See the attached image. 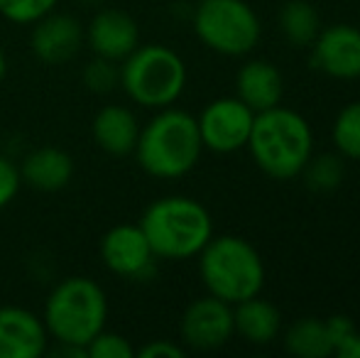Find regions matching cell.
Wrapping results in <instances>:
<instances>
[{"label":"cell","instance_id":"obj_1","mask_svg":"<svg viewBox=\"0 0 360 358\" xmlns=\"http://www.w3.org/2000/svg\"><path fill=\"white\" fill-rule=\"evenodd\" d=\"M245 148L267 177L294 179L314 155V130L302 113L280 103L255 113Z\"/></svg>","mask_w":360,"mask_h":358},{"label":"cell","instance_id":"obj_2","mask_svg":"<svg viewBox=\"0 0 360 358\" xmlns=\"http://www.w3.org/2000/svg\"><path fill=\"white\" fill-rule=\"evenodd\" d=\"M135 158L147 174L157 179H179L196 167L204 143L199 123L181 108H160V113L140 128Z\"/></svg>","mask_w":360,"mask_h":358},{"label":"cell","instance_id":"obj_3","mask_svg":"<svg viewBox=\"0 0 360 358\" xmlns=\"http://www.w3.org/2000/svg\"><path fill=\"white\" fill-rule=\"evenodd\" d=\"M140 229L155 258L186 260L211 241L214 221L209 209L191 196H162L147 206Z\"/></svg>","mask_w":360,"mask_h":358},{"label":"cell","instance_id":"obj_4","mask_svg":"<svg viewBox=\"0 0 360 358\" xmlns=\"http://www.w3.org/2000/svg\"><path fill=\"white\" fill-rule=\"evenodd\" d=\"M199 275L209 295L228 305L260 295L265 287V263L243 236H211L199 253Z\"/></svg>","mask_w":360,"mask_h":358},{"label":"cell","instance_id":"obj_5","mask_svg":"<svg viewBox=\"0 0 360 358\" xmlns=\"http://www.w3.org/2000/svg\"><path fill=\"white\" fill-rule=\"evenodd\" d=\"M108 300L91 277H67L52 290L44 305V326L57 344L86 349L98 331L105 329Z\"/></svg>","mask_w":360,"mask_h":358},{"label":"cell","instance_id":"obj_6","mask_svg":"<svg viewBox=\"0 0 360 358\" xmlns=\"http://www.w3.org/2000/svg\"><path fill=\"white\" fill-rule=\"evenodd\" d=\"M120 87L145 108H167L186 89V64L165 44H138L120 64Z\"/></svg>","mask_w":360,"mask_h":358},{"label":"cell","instance_id":"obj_7","mask_svg":"<svg viewBox=\"0 0 360 358\" xmlns=\"http://www.w3.org/2000/svg\"><path fill=\"white\" fill-rule=\"evenodd\" d=\"M191 20L196 37L223 57H245L262 34L260 18L245 0H199Z\"/></svg>","mask_w":360,"mask_h":358},{"label":"cell","instance_id":"obj_8","mask_svg":"<svg viewBox=\"0 0 360 358\" xmlns=\"http://www.w3.org/2000/svg\"><path fill=\"white\" fill-rule=\"evenodd\" d=\"M196 123L204 148L218 155H231L248 145L255 123V110L248 108L238 96H223L201 110Z\"/></svg>","mask_w":360,"mask_h":358},{"label":"cell","instance_id":"obj_9","mask_svg":"<svg viewBox=\"0 0 360 358\" xmlns=\"http://www.w3.org/2000/svg\"><path fill=\"white\" fill-rule=\"evenodd\" d=\"M179 334L184 346L194 351H214L226 346L236 334L233 326V305L206 295L194 300L181 317Z\"/></svg>","mask_w":360,"mask_h":358},{"label":"cell","instance_id":"obj_10","mask_svg":"<svg viewBox=\"0 0 360 358\" xmlns=\"http://www.w3.org/2000/svg\"><path fill=\"white\" fill-rule=\"evenodd\" d=\"M311 67L331 79H360V27L336 23L321 27L311 47Z\"/></svg>","mask_w":360,"mask_h":358},{"label":"cell","instance_id":"obj_11","mask_svg":"<svg viewBox=\"0 0 360 358\" xmlns=\"http://www.w3.org/2000/svg\"><path fill=\"white\" fill-rule=\"evenodd\" d=\"M101 258L105 268L115 275L133 277V280H147L155 275V253L140 224H123L110 229L101 241Z\"/></svg>","mask_w":360,"mask_h":358},{"label":"cell","instance_id":"obj_12","mask_svg":"<svg viewBox=\"0 0 360 358\" xmlns=\"http://www.w3.org/2000/svg\"><path fill=\"white\" fill-rule=\"evenodd\" d=\"M30 44L39 62L59 67V64L72 62L79 54L81 44H84V30L74 15L47 13L34 23Z\"/></svg>","mask_w":360,"mask_h":358},{"label":"cell","instance_id":"obj_13","mask_svg":"<svg viewBox=\"0 0 360 358\" xmlns=\"http://www.w3.org/2000/svg\"><path fill=\"white\" fill-rule=\"evenodd\" d=\"M86 39H89V47L94 49L96 57L110 59L118 64L140 44V27L133 15L115 8H105L94 15Z\"/></svg>","mask_w":360,"mask_h":358},{"label":"cell","instance_id":"obj_14","mask_svg":"<svg viewBox=\"0 0 360 358\" xmlns=\"http://www.w3.org/2000/svg\"><path fill=\"white\" fill-rule=\"evenodd\" d=\"M47 326L22 307H0V358H39L47 349Z\"/></svg>","mask_w":360,"mask_h":358},{"label":"cell","instance_id":"obj_15","mask_svg":"<svg viewBox=\"0 0 360 358\" xmlns=\"http://www.w3.org/2000/svg\"><path fill=\"white\" fill-rule=\"evenodd\" d=\"M236 96L255 113L275 108L285 98V77L267 59H248L236 74Z\"/></svg>","mask_w":360,"mask_h":358},{"label":"cell","instance_id":"obj_16","mask_svg":"<svg viewBox=\"0 0 360 358\" xmlns=\"http://www.w3.org/2000/svg\"><path fill=\"white\" fill-rule=\"evenodd\" d=\"M233 326H236V334L243 336L248 344L265 346L280 336L282 314L272 302L255 295L233 305Z\"/></svg>","mask_w":360,"mask_h":358},{"label":"cell","instance_id":"obj_17","mask_svg":"<svg viewBox=\"0 0 360 358\" xmlns=\"http://www.w3.org/2000/svg\"><path fill=\"white\" fill-rule=\"evenodd\" d=\"M140 123L125 106H105L94 118V140L108 155H130L138 145Z\"/></svg>","mask_w":360,"mask_h":358},{"label":"cell","instance_id":"obj_18","mask_svg":"<svg viewBox=\"0 0 360 358\" xmlns=\"http://www.w3.org/2000/svg\"><path fill=\"white\" fill-rule=\"evenodd\" d=\"M74 162L59 148H39L25 155L20 165V177L37 191H59L72 181Z\"/></svg>","mask_w":360,"mask_h":358},{"label":"cell","instance_id":"obj_19","mask_svg":"<svg viewBox=\"0 0 360 358\" xmlns=\"http://www.w3.org/2000/svg\"><path fill=\"white\" fill-rule=\"evenodd\" d=\"M277 25H280L282 37L294 49H309L316 34L321 32L319 10L309 0H287L277 13Z\"/></svg>","mask_w":360,"mask_h":358},{"label":"cell","instance_id":"obj_20","mask_svg":"<svg viewBox=\"0 0 360 358\" xmlns=\"http://www.w3.org/2000/svg\"><path fill=\"white\" fill-rule=\"evenodd\" d=\"M285 349L297 358L333 356L326 321L319 317H302V319L292 321L285 331Z\"/></svg>","mask_w":360,"mask_h":358},{"label":"cell","instance_id":"obj_21","mask_svg":"<svg viewBox=\"0 0 360 358\" xmlns=\"http://www.w3.org/2000/svg\"><path fill=\"white\" fill-rule=\"evenodd\" d=\"M302 177L314 194H331L346 179V158L341 153L311 155L307 167L302 170Z\"/></svg>","mask_w":360,"mask_h":358},{"label":"cell","instance_id":"obj_22","mask_svg":"<svg viewBox=\"0 0 360 358\" xmlns=\"http://www.w3.org/2000/svg\"><path fill=\"white\" fill-rule=\"evenodd\" d=\"M331 140L336 145V153L346 160L360 162V98L341 108L331 128Z\"/></svg>","mask_w":360,"mask_h":358},{"label":"cell","instance_id":"obj_23","mask_svg":"<svg viewBox=\"0 0 360 358\" xmlns=\"http://www.w3.org/2000/svg\"><path fill=\"white\" fill-rule=\"evenodd\" d=\"M59 0H0V15L10 23L34 25L39 18L52 13Z\"/></svg>","mask_w":360,"mask_h":358},{"label":"cell","instance_id":"obj_24","mask_svg":"<svg viewBox=\"0 0 360 358\" xmlns=\"http://www.w3.org/2000/svg\"><path fill=\"white\" fill-rule=\"evenodd\" d=\"M84 84L94 94H110L120 84V67H115V62H110V59L96 57L94 62L86 64Z\"/></svg>","mask_w":360,"mask_h":358},{"label":"cell","instance_id":"obj_25","mask_svg":"<svg viewBox=\"0 0 360 358\" xmlns=\"http://www.w3.org/2000/svg\"><path fill=\"white\" fill-rule=\"evenodd\" d=\"M86 356L89 358H133L135 349L125 336L103 329L86 344Z\"/></svg>","mask_w":360,"mask_h":358},{"label":"cell","instance_id":"obj_26","mask_svg":"<svg viewBox=\"0 0 360 358\" xmlns=\"http://www.w3.org/2000/svg\"><path fill=\"white\" fill-rule=\"evenodd\" d=\"M323 321H326V331H328V341H331L333 356H341L343 349L348 346V341L356 336V331H358L356 324H353V319L346 314H333Z\"/></svg>","mask_w":360,"mask_h":358},{"label":"cell","instance_id":"obj_27","mask_svg":"<svg viewBox=\"0 0 360 358\" xmlns=\"http://www.w3.org/2000/svg\"><path fill=\"white\" fill-rule=\"evenodd\" d=\"M20 184H22V177H20V167L15 162H10L8 158L0 155V209L8 206L10 201L15 199Z\"/></svg>","mask_w":360,"mask_h":358},{"label":"cell","instance_id":"obj_28","mask_svg":"<svg viewBox=\"0 0 360 358\" xmlns=\"http://www.w3.org/2000/svg\"><path fill=\"white\" fill-rule=\"evenodd\" d=\"M140 358H184V349L174 341L167 339H155L150 344H145L140 351H135Z\"/></svg>","mask_w":360,"mask_h":358},{"label":"cell","instance_id":"obj_29","mask_svg":"<svg viewBox=\"0 0 360 358\" xmlns=\"http://www.w3.org/2000/svg\"><path fill=\"white\" fill-rule=\"evenodd\" d=\"M338 358H360V331H356V336L348 341V346L343 349V354Z\"/></svg>","mask_w":360,"mask_h":358},{"label":"cell","instance_id":"obj_30","mask_svg":"<svg viewBox=\"0 0 360 358\" xmlns=\"http://www.w3.org/2000/svg\"><path fill=\"white\" fill-rule=\"evenodd\" d=\"M5 74H8V59H5V52L0 49V84H3Z\"/></svg>","mask_w":360,"mask_h":358},{"label":"cell","instance_id":"obj_31","mask_svg":"<svg viewBox=\"0 0 360 358\" xmlns=\"http://www.w3.org/2000/svg\"><path fill=\"white\" fill-rule=\"evenodd\" d=\"M81 3H86V5H101V3H105V0H81Z\"/></svg>","mask_w":360,"mask_h":358}]
</instances>
